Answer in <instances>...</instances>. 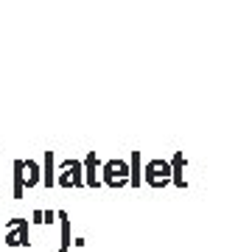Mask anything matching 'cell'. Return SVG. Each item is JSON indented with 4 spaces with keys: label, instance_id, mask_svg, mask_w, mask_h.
<instances>
[{
    "label": "cell",
    "instance_id": "6da1fadb",
    "mask_svg": "<svg viewBox=\"0 0 252 252\" xmlns=\"http://www.w3.org/2000/svg\"><path fill=\"white\" fill-rule=\"evenodd\" d=\"M101 185H107V188H126L129 185V162L126 160H107L101 165Z\"/></svg>",
    "mask_w": 252,
    "mask_h": 252
},
{
    "label": "cell",
    "instance_id": "7a4b0ae2",
    "mask_svg": "<svg viewBox=\"0 0 252 252\" xmlns=\"http://www.w3.org/2000/svg\"><path fill=\"white\" fill-rule=\"evenodd\" d=\"M143 182L149 188H165L171 185V162L168 160H149L143 165Z\"/></svg>",
    "mask_w": 252,
    "mask_h": 252
},
{
    "label": "cell",
    "instance_id": "3957f363",
    "mask_svg": "<svg viewBox=\"0 0 252 252\" xmlns=\"http://www.w3.org/2000/svg\"><path fill=\"white\" fill-rule=\"evenodd\" d=\"M6 247H31L28 241V221L26 219H9L6 221V235H0Z\"/></svg>",
    "mask_w": 252,
    "mask_h": 252
},
{
    "label": "cell",
    "instance_id": "277c9868",
    "mask_svg": "<svg viewBox=\"0 0 252 252\" xmlns=\"http://www.w3.org/2000/svg\"><path fill=\"white\" fill-rule=\"evenodd\" d=\"M56 185H62V188H84V168H81V162L64 160L62 177H56Z\"/></svg>",
    "mask_w": 252,
    "mask_h": 252
},
{
    "label": "cell",
    "instance_id": "5b68a950",
    "mask_svg": "<svg viewBox=\"0 0 252 252\" xmlns=\"http://www.w3.org/2000/svg\"><path fill=\"white\" fill-rule=\"evenodd\" d=\"M98 157H95V152H90L87 157H84V162H81V168H84V185H90V188H101V180L95 177V171H98Z\"/></svg>",
    "mask_w": 252,
    "mask_h": 252
},
{
    "label": "cell",
    "instance_id": "8992f818",
    "mask_svg": "<svg viewBox=\"0 0 252 252\" xmlns=\"http://www.w3.org/2000/svg\"><path fill=\"white\" fill-rule=\"evenodd\" d=\"M39 182H42V168H39V162L23 160V185H26V188H36Z\"/></svg>",
    "mask_w": 252,
    "mask_h": 252
},
{
    "label": "cell",
    "instance_id": "52a82bcc",
    "mask_svg": "<svg viewBox=\"0 0 252 252\" xmlns=\"http://www.w3.org/2000/svg\"><path fill=\"white\" fill-rule=\"evenodd\" d=\"M182 168H185V154L177 152L171 160V185H177V188H188V182H185V177H182Z\"/></svg>",
    "mask_w": 252,
    "mask_h": 252
},
{
    "label": "cell",
    "instance_id": "ba28073f",
    "mask_svg": "<svg viewBox=\"0 0 252 252\" xmlns=\"http://www.w3.org/2000/svg\"><path fill=\"white\" fill-rule=\"evenodd\" d=\"M42 185H45V188H54V185H56V177H54V152L42 154Z\"/></svg>",
    "mask_w": 252,
    "mask_h": 252
},
{
    "label": "cell",
    "instance_id": "9c48e42d",
    "mask_svg": "<svg viewBox=\"0 0 252 252\" xmlns=\"http://www.w3.org/2000/svg\"><path fill=\"white\" fill-rule=\"evenodd\" d=\"M56 219L62 221V244H59V252H70V244H73V238H70V219H67L64 210H56Z\"/></svg>",
    "mask_w": 252,
    "mask_h": 252
},
{
    "label": "cell",
    "instance_id": "30bf717a",
    "mask_svg": "<svg viewBox=\"0 0 252 252\" xmlns=\"http://www.w3.org/2000/svg\"><path fill=\"white\" fill-rule=\"evenodd\" d=\"M11 168H14V188H11V196L23 199V193H26V185H23V160H14Z\"/></svg>",
    "mask_w": 252,
    "mask_h": 252
},
{
    "label": "cell",
    "instance_id": "8fae6325",
    "mask_svg": "<svg viewBox=\"0 0 252 252\" xmlns=\"http://www.w3.org/2000/svg\"><path fill=\"white\" fill-rule=\"evenodd\" d=\"M129 185L140 188V152H132L129 157Z\"/></svg>",
    "mask_w": 252,
    "mask_h": 252
},
{
    "label": "cell",
    "instance_id": "7c38bea8",
    "mask_svg": "<svg viewBox=\"0 0 252 252\" xmlns=\"http://www.w3.org/2000/svg\"><path fill=\"white\" fill-rule=\"evenodd\" d=\"M56 221V210H48V213H39V224H54Z\"/></svg>",
    "mask_w": 252,
    "mask_h": 252
},
{
    "label": "cell",
    "instance_id": "4fadbf2b",
    "mask_svg": "<svg viewBox=\"0 0 252 252\" xmlns=\"http://www.w3.org/2000/svg\"><path fill=\"white\" fill-rule=\"evenodd\" d=\"M0 235H3V233H0ZM0 244H3V241H0Z\"/></svg>",
    "mask_w": 252,
    "mask_h": 252
}]
</instances>
